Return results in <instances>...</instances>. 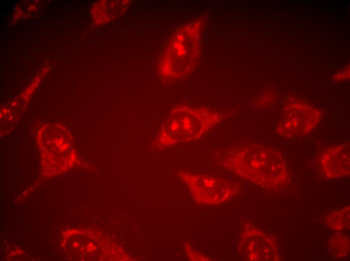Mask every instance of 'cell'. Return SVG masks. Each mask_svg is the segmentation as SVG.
I'll return each instance as SVG.
<instances>
[{"label":"cell","instance_id":"6da1fadb","mask_svg":"<svg viewBox=\"0 0 350 261\" xmlns=\"http://www.w3.org/2000/svg\"><path fill=\"white\" fill-rule=\"evenodd\" d=\"M173 112L166 124V139L195 140L219 122L217 113L206 109L188 108Z\"/></svg>","mask_w":350,"mask_h":261}]
</instances>
